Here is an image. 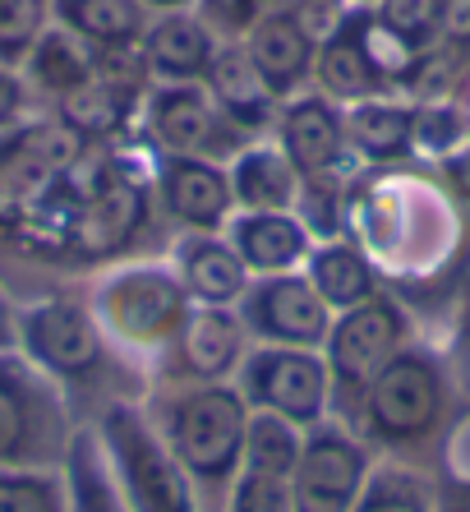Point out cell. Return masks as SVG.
<instances>
[{
	"mask_svg": "<svg viewBox=\"0 0 470 512\" xmlns=\"http://www.w3.org/2000/svg\"><path fill=\"white\" fill-rule=\"evenodd\" d=\"M148 5H180V0H148Z\"/></svg>",
	"mask_w": 470,
	"mask_h": 512,
	"instance_id": "b9f144b4",
	"label": "cell"
},
{
	"mask_svg": "<svg viewBox=\"0 0 470 512\" xmlns=\"http://www.w3.org/2000/svg\"><path fill=\"white\" fill-rule=\"evenodd\" d=\"M185 259H189V286H194L203 300H231L235 291H240V282H245L240 263H235L222 245H194Z\"/></svg>",
	"mask_w": 470,
	"mask_h": 512,
	"instance_id": "484cf974",
	"label": "cell"
},
{
	"mask_svg": "<svg viewBox=\"0 0 470 512\" xmlns=\"http://www.w3.org/2000/svg\"><path fill=\"white\" fill-rule=\"evenodd\" d=\"M5 328H10V323H5V305H0V342H5V337H10V333H5Z\"/></svg>",
	"mask_w": 470,
	"mask_h": 512,
	"instance_id": "60d3db41",
	"label": "cell"
},
{
	"mask_svg": "<svg viewBox=\"0 0 470 512\" xmlns=\"http://www.w3.org/2000/svg\"><path fill=\"white\" fill-rule=\"evenodd\" d=\"M33 74L42 79L47 88H79L83 84V56L74 51V42L70 37H60V33H51V37H42L37 42V56H33Z\"/></svg>",
	"mask_w": 470,
	"mask_h": 512,
	"instance_id": "83f0119b",
	"label": "cell"
},
{
	"mask_svg": "<svg viewBox=\"0 0 470 512\" xmlns=\"http://www.w3.org/2000/svg\"><path fill=\"white\" fill-rule=\"evenodd\" d=\"M65 19H70L79 33L97 37V42H111V47L130 42L143 24V14L134 0H65Z\"/></svg>",
	"mask_w": 470,
	"mask_h": 512,
	"instance_id": "ac0fdd59",
	"label": "cell"
},
{
	"mask_svg": "<svg viewBox=\"0 0 470 512\" xmlns=\"http://www.w3.org/2000/svg\"><path fill=\"white\" fill-rule=\"evenodd\" d=\"M235 185H240V199L254 203V208H282V203L291 199V171L272 153H249L245 162H240Z\"/></svg>",
	"mask_w": 470,
	"mask_h": 512,
	"instance_id": "d4e9b609",
	"label": "cell"
},
{
	"mask_svg": "<svg viewBox=\"0 0 470 512\" xmlns=\"http://www.w3.org/2000/svg\"><path fill=\"white\" fill-rule=\"evenodd\" d=\"M438 512H470V503H447V508H438Z\"/></svg>",
	"mask_w": 470,
	"mask_h": 512,
	"instance_id": "ab89813d",
	"label": "cell"
},
{
	"mask_svg": "<svg viewBox=\"0 0 470 512\" xmlns=\"http://www.w3.org/2000/svg\"><path fill=\"white\" fill-rule=\"evenodd\" d=\"M411 134L424 143V148L443 153V148H452V143L461 139V120L452 116V111H429L420 125H411Z\"/></svg>",
	"mask_w": 470,
	"mask_h": 512,
	"instance_id": "e575fe53",
	"label": "cell"
},
{
	"mask_svg": "<svg viewBox=\"0 0 470 512\" xmlns=\"http://www.w3.org/2000/svg\"><path fill=\"white\" fill-rule=\"evenodd\" d=\"M111 443H116V457L125 466V480H130L134 508L139 512H189V489H185L180 466L143 434V425L130 411L111 416Z\"/></svg>",
	"mask_w": 470,
	"mask_h": 512,
	"instance_id": "277c9868",
	"label": "cell"
},
{
	"mask_svg": "<svg viewBox=\"0 0 470 512\" xmlns=\"http://www.w3.org/2000/svg\"><path fill=\"white\" fill-rule=\"evenodd\" d=\"M318 79H323V88L337 93V97H365L369 88H374L378 70L369 65V56H365L360 42L337 37V42L323 51V60H318Z\"/></svg>",
	"mask_w": 470,
	"mask_h": 512,
	"instance_id": "ffe728a7",
	"label": "cell"
},
{
	"mask_svg": "<svg viewBox=\"0 0 470 512\" xmlns=\"http://www.w3.org/2000/svg\"><path fill=\"white\" fill-rule=\"evenodd\" d=\"M341 130L323 102H300L286 116V153L300 171H323L337 157Z\"/></svg>",
	"mask_w": 470,
	"mask_h": 512,
	"instance_id": "4fadbf2b",
	"label": "cell"
},
{
	"mask_svg": "<svg viewBox=\"0 0 470 512\" xmlns=\"http://www.w3.org/2000/svg\"><path fill=\"white\" fill-rule=\"evenodd\" d=\"M166 194H171V208L194 227H217V217L226 213V199H231L226 176L203 162H176L166 176Z\"/></svg>",
	"mask_w": 470,
	"mask_h": 512,
	"instance_id": "7c38bea8",
	"label": "cell"
},
{
	"mask_svg": "<svg viewBox=\"0 0 470 512\" xmlns=\"http://www.w3.org/2000/svg\"><path fill=\"white\" fill-rule=\"evenodd\" d=\"M231 512H291V476L249 471V476L235 485Z\"/></svg>",
	"mask_w": 470,
	"mask_h": 512,
	"instance_id": "f1b7e54d",
	"label": "cell"
},
{
	"mask_svg": "<svg viewBox=\"0 0 470 512\" xmlns=\"http://www.w3.org/2000/svg\"><path fill=\"white\" fill-rule=\"evenodd\" d=\"M452 180H457V190L470 199V153H461L457 162H452Z\"/></svg>",
	"mask_w": 470,
	"mask_h": 512,
	"instance_id": "f35d334b",
	"label": "cell"
},
{
	"mask_svg": "<svg viewBox=\"0 0 470 512\" xmlns=\"http://www.w3.org/2000/svg\"><path fill=\"white\" fill-rule=\"evenodd\" d=\"M74 512H120L116 494L102 480L93 457H79V466H74Z\"/></svg>",
	"mask_w": 470,
	"mask_h": 512,
	"instance_id": "1f68e13d",
	"label": "cell"
},
{
	"mask_svg": "<svg viewBox=\"0 0 470 512\" xmlns=\"http://www.w3.org/2000/svg\"><path fill=\"white\" fill-rule=\"evenodd\" d=\"M249 51H254L249 60H254V70L263 74V84L268 88H291L309 65V37L291 14H272V19H263Z\"/></svg>",
	"mask_w": 470,
	"mask_h": 512,
	"instance_id": "8fae6325",
	"label": "cell"
},
{
	"mask_svg": "<svg viewBox=\"0 0 470 512\" xmlns=\"http://www.w3.org/2000/svg\"><path fill=\"white\" fill-rule=\"evenodd\" d=\"M28 337L33 351L56 370H88L97 360V337L79 310L70 305H47L28 319Z\"/></svg>",
	"mask_w": 470,
	"mask_h": 512,
	"instance_id": "30bf717a",
	"label": "cell"
},
{
	"mask_svg": "<svg viewBox=\"0 0 470 512\" xmlns=\"http://www.w3.org/2000/svg\"><path fill=\"white\" fill-rule=\"evenodd\" d=\"M411 111L388 107V102H365L351 111V139L369 157H397L411 143Z\"/></svg>",
	"mask_w": 470,
	"mask_h": 512,
	"instance_id": "9a60e30c",
	"label": "cell"
},
{
	"mask_svg": "<svg viewBox=\"0 0 470 512\" xmlns=\"http://www.w3.org/2000/svg\"><path fill=\"white\" fill-rule=\"evenodd\" d=\"M254 10H259V0H208V14L212 19H222V24L240 28L254 19Z\"/></svg>",
	"mask_w": 470,
	"mask_h": 512,
	"instance_id": "8d00e7d4",
	"label": "cell"
},
{
	"mask_svg": "<svg viewBox=\"0 0 470 512\" xmlns=\"http://www.w3.org/2000/svg\"><path fill=\"white\" fill-rule=\"evenodd\" d=\"M240 250H245V259L254 268H286V263L300 259L305 236L286 217H249L240 227Z\"/></svg>",
	"mask_w": 470,
	"mask_h": 512,
	"instance_id": "e0dca14e",
	"label": "cell"
},
{
	"mask_svg": "<svg viewBox=\"0 0 470 512\" xmlns=\"http://www.w3.org/2000/svg\"><path fill=\"white\" fill-rule=\"evenodd\" d=\"M383 24L392 33H401L406 42H415L420 33H429L438 24V0H388L383 5Z\"/></svg>",
	"mask_w": 470,
	"mask_h": 512,
	"instance_id": "d6a6232c",
	"label": "cell"
},
{
	"mask_svg": "<svg viewBox=\"0 0 470 512\" xmlns=\"http://www.w3.org/2000/svg\"><path fill=\"white\" fill-rule=\"evenodd\" d=\"M314 286L318 300L328 305H341V310H355L374 296V277H369V263L360 259L355 250H323L314 259Z\"/></svg>",
	"mask_w": 470,
	"mask_h": 512,
	"instance_id": "5bb4252c",
	"label": "cell"
},
{
	"mask_svg": "<svg viewBox=\"0 0 470 512\" xmlns=\"http://www.w3.org/2000/svg\"><path fill=\"white\" fill-rule=\"evenodd\" d=\"M351 512H438L434 494L411 471H383L369 480L365 494H355Z\"/></svg>",
	"mask_w": 470,
	"mask_h": 512,
	"instance_id": "d6986e66",
	"label": "cell"
},
{
	"mask_svg": "<svg viewBox=\"0 0 470 512\" xmlns=\"http://www.w3.org/2000/svg\"><path fill=\"white\" fill-rule=\"evenodd\" d=\"M106 310L130 337H162L180 319V291L157 273H134L106 291Z\"/></svg>",
	"mask_w": 470,
	"mask_h": 512,
	"instance_id": "52a82bcc",
	"label": "cell"
},
{
	"mask_svg": "<svg viewBox=\"0 0 470 512\" xmlns=\"http://www.w3.org/2000/svg\"><path fill=\"white\" fill-rule=\"evenodd\" d=\"M125 102H130V88L111 84V79H93V84L83 79L70 93V125H79L88 134L111 130L120 120V111H125Z\"/></svg>",
	"mask_w": 470,
	"mask_h": 512,
	"instance_id": "cb8c5ba5",
	"label": "cell"
},
{
	"mask_svg": "<svg viewBox=\"0 0 470 512\" xmlns=\"http://www.w3.org/2000/svg\"><path fill=\"white\" fill-rule=\"evenodd\" d=\"M254 323L268 337H286V342H318L328 319H323V300L309 291L305 282H272L268 291H259L254 300Z\"/></svg>",
	"mask_w": 470,
	"mask_h": 512,
	"instance_id": "9c48e42d",
	"label": "cell"
},
{
	"mask_svg": "<svg viewBox=\"0 0 470 512\" xmlns=\"http://www.w3.org/2000/svg\"><path fill=\"white\" fill-rule=\"evenodd\" d=\"M185 356L199 374H222L235 356V323L222 314H199L185 333Z\"/></svg>",
	"mask_w": 470,
	"mask_h": 512,
	"instance_id": "603a6c76",
	"label": "cell"
},
{
	"mask_svg": "<svg viewBox=\"0 0 470 512\" xmlns=\"http://www.w3.org/2000/svg\"><path fill=\"white\" fill-rule=\"evenodd\" d=\"M143 217V190L130 185V180H111L93 199L79 208V250L83 254H106V250H120L130 231L139 227Z\"/></svg>",
	"mask_w": 470,
	"mask_h": 512,
	"instance_id": "ba28073f",
	"label": "cell"
},
{
	"mask_svg": "<svg viewBox=\"0 0 470 512\" xmlns=\"http://www.w3.org/2000/svg\"><path fill=\"white\" fill-rule=\"evenodd\" d=\"M212 84L222 93V107L245 120H263V74L245 56H222L212 65Z\"/></svg>",
	"mask_w": 470,
	"mask_h": 512,
	"instance_id": "7402d4cb",
	"label": "cell"
},
{
	"mask_svg": "<svg viewBox=\"0 0 470 512\" xmlns=\"http://www.w3.org/2000/svg\"><path fill=\"white\" fill-rule=\"evenodd\" d=\"M148 56L166 74H199L208 65V37L189 19H166L148 33Z\"/></svg>",
	"mask_w": 470,
	"mask_h": 512,
	"instance_id": "2e32d148",
	"label": "cell"
},
{
	"mask_svg": "<svg viewBox=\"0 0 470 512\" xmlns=\"http://www.w3.org/2000/svg\"><path fill=\"white\" fill-rule=\"evenodd\" d=\"M291 508L295 512H351L365 485V453L341 434H318L291 471Z\"/></svg>",
	"mask_w": 470,
	"mask_h": 512,
	"instance_id": "3957f363",
	"label": "cell"
},
{
	"mask_svg": "<svg viewBox=\"0 0 470 512\" xmlns=\"http://www.w3.org/2000/svg\"><path fill=\"white\" fill-rule=\"evenodd\" d=\"M28 434V416H24V397L14 393L10 379H0V457L19 453V443Z\"/></svg>",
	"mask_w": 470,
	"mask_h": 512,
	"instance_id": "836d02e7",
	"label": "cell"
},
{
	"mask_svg": "<svg viewBox=\"0 0 470 512\" xmlns=\"http://www.w3.org/2000/svg\"><path fill=\"white\" fill-rule=\"evenodd\" d=\"M369 416L388 439H420L443 416V379L424 356H392L374 374Z\"/></svg>",
	"mask_w": 470,
	"mask_h": 512,
	"instance_id": "6da1fadb",
	"label": "cell"
},
{
	"mask_svg": "<svg viewBox=\"0 0 470 512\" xmlns=\"http://www.w3.org/2000/svg\"><path fill=\"white\" fill-rule=\"evenodd\" d=\"M19 111V84H14L10 74H0V125Z\"/></svg>",
	"mask_w": 470,
	"mask_h": 512,
	"instance_id": "74e56055",
	"label": "cell"
},
{
	"mask_svg": "<svg viewBox=\"0 0 470 512\" xmlns=\"http://www.w3.org/2000/svg\"><path fill=\"white\" fill-rule=\"evenodd\" d=\"M295 457H300V448H295V434L282 425V420L263 416L259 425H254V434H249V471L291 476V471H295Z\"/></svg>",
	"mask_w": 470,
	"mask_h": 512,
	"instance_id": "4316f807",
	"label": "cell"
},
{
	"mask_svg": "<svg viewBox=\"0 0 470 512\" xmlns=\"http://www.w3.org/2000/svg\"><path fill=\"white\" fill-rule=\"evenodd\" d=\"M438 24L452 37H470V0H438Z\"/></svg>",
	"mask_w": 470,
	"mask_h": 512,
	"instance_id": "d590c367",
	"label": "cell"
},
{
	"mask_svg": "<svg viewBox=\"0 0 470 512\" xmlns=\"http://www.w3.org/2000/svg\"><path fill=\"white\" fill-rule=\"evenodd\" d=\"M47 0H0V56H19L42 28Z\"/></svg>",
	"mask_w": 470,
	"mask_h": 512,
	"instance_id": "f546056e",
	"label": "cell"
},
{
	"mask_svg": "<svg viewBox=\"0 0 470 512\" xmlns=\"http://www.w3.org/2000/svg\"><path fill=\"white\" fill-rule=\"evenodd\" d=\"M157 134H162L171 148H189L208 134V102H203L194 88H176V93H162L157 97Z\"/></svg>",
	"mask_w": 470,
	"mask_h": 512,
	"instance_id": "44dd1931",
	"label": "cell"
},
{
	"mask_svg": "<svg viewBox=\"0 0 470 512\" xmlns=\"http://www.w3.org/2000/svg\"><path fill=\"white\" fill-rule=\"evenodd\" d=\"M245 439V416L231 393H199L176 411V453L194 476H226Z\"/></svg>",
	"mask_w": 470,
	"mask_h": 512,
	"instance_id": "7a4b0ae2",
	"label": "cell"
},
{
	"mask_svg": "<svg viewBox=\"0 0 470 512\" xmlns=\"http://www.w3.org/2000/svg\"><path fill=\"white\" fill-rule=\"evenodd\" d=\"M0 512H60V499L42 476H0Z\"/></svg>",
	"mask_w": 470,
	"mask_h": 512,
	"instance_id": "4dcf8cb0",
	"label": "cell"
},
{
	"mask_svg": "<svg viewBox=\"0 0 470 512\" xmlns=\"http://www.w3.org/2000/svg\"><path fill=\"white\" fill-rule=\"evenodd\" d=\"M401 342V314L383 300H365L355 305L341 328L332 333V365L346 383H369L392 356Z\"/></svg>",
	"mask_w": 470,
	"mask_h": 512,
	"instance_id": "5b68a950",
	"label": "cell"
},
{
	"mask_svg": "<svg viewBox=\"0 0 470 512\" xmlns=\"http://www.w3.org/2000/svg\"><path fill=\"white\" fill-rule=\"evenodd\" d=\"M249 383H254L259 402L282 411L286 420H314L323 406V365L309 356H295V351L259 356Z\"/></svg>",
	"mask_w": 470,
	"mask_h": 512,
	"instance_id": "8992f818",
	"label": "cell"
}]
</instances>
